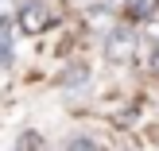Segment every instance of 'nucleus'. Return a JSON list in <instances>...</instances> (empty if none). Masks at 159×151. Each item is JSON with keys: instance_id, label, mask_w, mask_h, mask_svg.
<instances>
[{"instance_id": "nucleus-1", "label": "nucleus", "mask_w": 159, "mask_h": 151, "mask_svg": "<svg viewBox=\"0 0 159 151\" xmlns=\"http://www.w3.org/2000/svg\"><path fill=\"white\" fill-rule=\"evenodd\" d=\"M136 47H140V35L132 27H113L105 39V58L109 62H132L136 58Z\"/></svg>"}, {"instance_id": "nucleus-2", "label": "nucleus", "mask_w": 159, "mask_h": 151, "mask_svg": "<svg viewBox=\"0 0 159 151\" xmlns=\"http://www.w3.org/2000/svg\"><path fill=\"white\" fill-rule=\"evenodd\" d=\"M51 27V8L43 4V0H27V4L20 8V31L23 35H39V31Z\"/></svg>"}, {"instance_id": "nucleus-3", "label": "nucleus", "mask_w": 159, "mask_h": 151, "mask_svg": "<svg viewBox=\"0 0 159 151\" xmlns=\"http://www.w3.org/2000/svg\"><path fill=\"white\" fill-rule=\"evenodd\" d=\"M128 12L136 20H152L155 16V0H128Z\"/></svg>"}, {"instance_id": "nucleus-7", "label": "nucleus", "mask_w": 159, "mask_h": 151, "mask_svg": "<svg viewBox=\"0 0 159 151\" xmlns=\"http://www.w3.org/2000/svg\"><path fill=\"white\" fill-rule=\"evenodd\" d=\"M12 8H16V0H0V23L12 16Z\"/></svg>"}, {"instance_id": "nucleus-4", "label": "nucleus", "mask_w": 159, "mask_h": 151, "mask_svg": "<svg viewBox=\"0 0 159 151\" xmlns=\"http://www.w3.org/2000/svg\"><path fill=\"white\" fill-rule=\"evenodd\" d=\"M12 62V35H8V27L0 23V66H8Z\"/></svg>"}, {"instance_id": "nucleus-5", "label": "nucleus", "mask_w": 159, "mask_h": 151, "mask_svg": "<svg viewBox=\"0 0 159 151\" xmlns=\"http://www.w3.org/2000/svg\"><path fill=\"white\" fill-rule=\"evenodd\" d=\"M82 82H85V66L78 62V66H70V74L62 78V85H82Z\"/></svg>"}, {"instance_id": "nucleus-6", "label": "nucleus", "mask_w": 159, "mask_h": 151, "mask_svg": "<svg viewBox=\"0 0 159 151\" xmlns=\"http://www.w3.org/2000/svg\"><path fill=\"white\" fill-rule=\"evenodd\" d=\"M70 151H101V147L93 144V140H85V136H82V140H70Z\"/></svg>"}]
</instances>
